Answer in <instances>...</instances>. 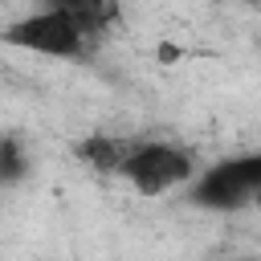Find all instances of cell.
<instances>
[{
	"instance_id": "7a4b0ae2",
	"label": "cell",
	"mask_w": 261,
	"mask_h": 261,
	"mask_svg": "<svg viewBox=\"0 0 261 261\" xmlns=\"http://www.w3.org/2000/svg\"><path fill=\"white\" fill-rule=\"evenodd\" d=\"M261 196V147L228 155L212 167H204L188 184V200L208 212H237Z\"/></svg>"
},
{
	"instance_id": "5b68a950",
	"label": "cell",
	"mask_w": 261,
	"mask_h": 261,
	"mask_svg": "<svg viewBox=\"0 0 261 261\" xmlns=\"http://www.w3.org/2000/svg\"><path fill=\"white\" fill-rule=\"evenodd\" d=\"M29 167H33V159H29L24 143L16 135H0V188L20 184L29 175Z\"/></svg>"
},
{
	"instance_id": "3957f363",
	"label": "cell",
	"mask_w": 261,
	"mask_h": 261,
	"mask_svg": "<svg viewBox=\"0 0 261 261\" xmlns=\"http://www.w3.org/2000/svg\"><path fill=\"white\" fill-rule=\"evenodd\" d=\"M200 175L196 155L179 143H163V139H135V151L122 167V179H130V188H139L143 196H163L171 188H188Z\"/></svg>"
},
{
	"instance_id": "8992f818",
	"label": "cell",
	"mask_w": 261,
	"mask_h": 261,
	"mask_svg": "<svg viewBox=\"0 0 261 261\" xmlns=\"http://www.w3.org/2000/svg\"><path fill=\"white\" fill-rule=\"evenodd\" d=\"M253 204H257V208H261V196H257V200H253Z\"/></svg>"
},
{
	"instance_id": "277c9868",
	"label": "cell",
	"mask_w": 261,
	"mask_h": 261,
	"mask_svg": "<svg viewBox=\"0 0 261 261\" xmlns=\"http://www.w3.org/2000/svg\"><path fill=\"white\" fill-rule=\"evenodd\" d=\"M73 151H77V159H82L86 167H94V171H102V175H122V167H126V159H130V151H135V139L94 130V135H86Z\"/></svg>"
},
{
	"instance_id": "6da1fadb",
	"label": "cell",
	"mask_w": 261,
	"mask_h": 261,
	"mask_svg": "<svg viewBox=\"0 0 261 261\" xmlns=\"http://www.w3.org/2000/svg\"><path fill=\"white\" fill-rule=\"evenodd\" d=\"M118 16L114 4H49L41 12H29L4 29V41L24 53L41 57H82L98 33Z\"/></svg>"
}]
</instances>
